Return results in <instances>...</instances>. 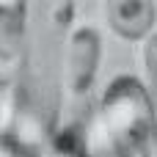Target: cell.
Segmentation results:
<instances>
[{
    "label": "cell",
    "instance_id": "1",
    "mask_svg": "<svg viewBox=\"0 0 157 157\" xmlns=\"http://www.w3.org/2000/svg\"><path fill=\"white\" fill-rule=\"evenodd\" d=\"M94 138L108 157H157V113L135 75H116L94 110Z\"/></svg>",
    "mask_w": 157,
    "mask_h": 157
},
{
    "label": "cell",
    "instance_id": "2",
    "mask_svg": "<svg viewBox=\"0 0 157 157\" xmlns=\"http://www.w3.org/2000/svg\"><path fill=\"white\" fill-rule=\"evenodd\" d=\"M102 33L94 25H75L69 30L63 47L61 91L72 105H83L91 97L102 63Z\"/></svg>",
    "mask_w": 157,
    "mask_h": 157
},
{
    "label": "cell",
    "instance_id": "3",
    "mask_svg": "<svg viewBox=\"0 0 157 157\" xmlns=\"http://www.w3.org/2000/svg\"><path fill=\"white\" fill-rule=\"evenodd\" d=\"M30 6L28 3H0V80L14 83L25 50H28Z\"/></svg>",
    "mask_w": 157,
    "mask_h": 157
},
{
    "label": "cell",
    "instance_id": "4",
    "mask_svg": "<svg viewBox=\"0 0 157 157\" xmlns=\"http://www.w3.org/2000/svg\"><path fill=\"white\" fill-rule=\"evenodd\" d=\"M102 17L110 33L130 44H144L157 33V3L152 0H108Z\"/></svg>",
    "mask_w": 157,
    "mask_h": 157
},
{
    "label": "cell",
    "instance_id": "5",
    "mask_svg": "<svg viewBox=\"0 0 157 157\" xmlns=\"http://www.w3.org/2000/svg\"><path fill=\"white\" fill-rule=\"evenodd\" d=\"M141 61H144V86H146L149 102H152V108L157 113V33L149 41H144Z\"/></svg>",
    "mask_w": 157,
    "mask_h": 157
},
{
    "label": "cell",
    "instance_id": "6",
    "mask_svg": "<svg viewBox=\"0 0 157 157\" xmlns=\"http://www.w3.org/2000/svg\"><path fill=\"white\" fill-rule=\"evenodd\" d=\"M52 141H55V155H58V157H86V155H88L83 146L75 144V138H69V135H63V132L55 135Z\"/></svg>",
    "mask_w": 157,
    "mask_h": 157
}]
</instances>
